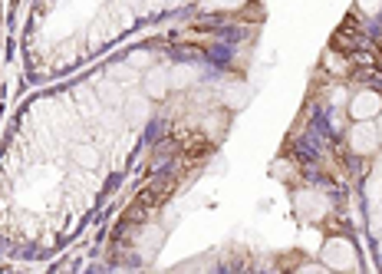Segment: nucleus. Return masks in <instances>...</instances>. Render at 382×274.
Listing matches in <instances>:
<instances>
[{"instance_id": "7ed1b4c3", "label": "nucleus", "mask_w": 382, "mask_h": 274, "mask_svg": "<svg viewBox=\"0 0 382 274\" xmlns=\"http://www.w3.org/2000/svg\"><path fill=\"white\" fill-rule=\"evenodd\" d=\"M326 264H333V268H350V264H353V244L350 242H330V248H326Z\"/></svg>"}, {"instance_id": "39448f33", "label": "nucleus", "mask_w": 382, "mask_h": 274, "mask_svg": "<svg viewBox=\"0 0 382 274\" xmlns=\"http://www.w3.org/2000/svg\"><path fill=\"white\" fill-rule=\"evenodd\" d=\"M379 142H382V119H379Z\"/></svg>"}, {"instance_id": "f03ea898", "label": "nucleus", "mask_w": 382, "mask_h": 274, "mask_svg": "<svg viewBox=\"0 0 382 274\" xmlns=\"http://www.w3.org/2000/svg\"><path fill=\"white\" fill-rule=\"evenodd\" d=\"M382 109V99H379V92H359L353 99V116L356 119H372L376 112Z\"/></svg>"}, {"instance_id": "20e7f679", "label": "nucleus", "mask_w": 382, "mask_h": 274, "mask_svg": "<svg viewBox=\"0 0 382 274\" xmlns=\"http://www.w3.org/2000/svg\"><path fill=\"white\" fill-rule=\"evenodd\" d=\"M359 7H363V10H369V14H376V10L382 7V0H359Z\"/></svg>"}, {"instance_id": "f257e3e1", "label": "nucleus", "mask_w": 382, "mask_h": 274, "mask_svg": "<svg viewBox=\"0 0 382 274\" xmlns=\"http://www.w3.org/2000/svg\"><path fill=\"white\" fill-rule=\"evenodd\" d=\"M350 146H353V153H359V155L376 153V146H379V133H376V126H369V122L363 119L353 129V136H350Z\"/></svg>"}]
</instances>
